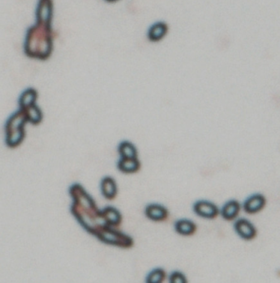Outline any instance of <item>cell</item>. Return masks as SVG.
I'll return each mask as SVG.
<instances>
[{
	"label": "cell",
	"instance_id": "obj_1",
	"mask_svg": "<svg viewBox=\"0 0 280 283\" xmlns=\"http://www.w3.org/2000/svg\"><path fill=\"white\" fill-rule=\"evenodd\" d=\"M24 50L28 57L45 60L53 50V32L51 26L36 23L26 32Z\"/></svg>",
	"mask_w": 280,
	"mask_h": 283
},
{
	"label": "cell",
	"instance_id": "obj_2",
	"mask_svg": "<svg viewBox=\"0 0 280 283\" xmlns=\"http://www.w3.org/2000/svg\"><path fill=\"white\" fill-rule=\"evenodd\" d=\"M114 227L102 226L95 232L94 236L106 245H114L122 249H130L134 245V240L129 235L117 231Z\"/></svg>",
	"mask_w": 280,
	"mask_h": 283
},
{
	"label": "cell",
	"instance_id": "obj_3",
	"mask_svg": "<svg viewBox=\"0 0 280 283\" xmlns=\"http://www.w3.org/2000/svg\"><path fill=\"white\" fill-rule=\"evenodd\" d=\"M193 211L202 219H215L220 214L219 208L209 200H200L193 205Z\"/></svg>",
	"mask_w": 280,
	"mask_h": 283
},
{
	"label": "cell",
	"instance_id": "obj_4",
	"mask_svg": "<svg viewBox=\"0 0 280 283\" xmlns=\"http://www.w3.org/2000/svg\"><path fill=\"white\" fill-rule=\"evenodd\" d=\"M234 230L242 240H254L257 236V229L254 224L246 219H237L234 224Z\"/></svg>",
	"mask_w": 280,
	"mask_h": 283
},
{
	"label": "cell",
	"instance_id": "obj_5",
	"mask_svg": "<svg viewBox=\"0 0 280 283\" xmlns=\"http://www.w3.org/2000/svg\"><path fill=\"white\" fill-rule=\"evenodd\" d=\"M53 7V0H39L36 7V23L51 26Z\"/></svg>",
	"mask_w": 280,
	"mask_h": 283
},
{
	"label": "cell",
	"instance_id": "obj_6",
	"mask_svg": "<svg viewBox=\"0 0 280 283\" xmlns=\"http://www.w3.org/2000/svg\"><path fill=\"white\" fill-rule=\"evenodd\" d=\"M266 198L260 193L250 195L242 204V209L248 214H256L266 208Z\"/></svg>",
	"mask_w": 280,
	"mask_h": 283
},
{
	"label": "cell",
	"instance_id": "obj_7",
	"mask_svg": "<svg viewBox=\"0 0 280 283\" xmlns=\"http://www.w3.org/2000/svg\"><path fill=\"white\" fill-rule=\"evenodd\" d=\"M26 122H28V118L26 111L23 109H19L13 114L11 115L6 121L5 133L24 128Z\"/></svg>",
	"mask_w": 280,
	"mask_h": 283
},
{
	"label": "cell",
	"instance_id": "obj_8",
	"mask_svg": "<svg viewBox=\"0 0 280 283\" xmlns=\"http://www.w3.org/2000/svg\"><path fill=\"white\" fill-rule=\"evenodd\" d=\"M145 216L154 222L166 221L169 219V210L159 204H150L145 207Z\"/></svg>",
	"mask_w": 280,
	"mask_h": 283
},
{
	"label": "cell",
	"instance_id": "obj_9",
	"mask_svg": "<svg viewBox=\"0 0 280 283\" xmlns=\"http://www.w3.org/2000/svg\"><path fill=\"white\" fill-rule=\"evenodd\" d=\"M242 205L237 200H228L221 208L220 215L226 221L237 220L242 210Z\"/></svg>",
	"mask_w": 280,
	"mask_h": 283
},
{
	"label": "cell",
	"instance_id": "obj_10",
	"mask_svg": "<svg viewBox=\"0 0 280 283\" xmlns=\"http://www.w3.org/2000/svg\"><path fill=\"white\" fill-rule=\"evenodd\" d=\"M100 190L106 200H114L118 194L116 181L111 176H105L100 182Z\"/></svg>",
	"mask_w": 280,
	"mask_h": 283
},
{
	"label": "cell",
	"instance_id": "obj_11",
	"mask_svg": "<svg viewBox=\"0 0 280 283\" xmlns=\"http://www.w3.org/2000/svg\"><path fill=\"white\" fill-rule=\"evenodd\" d=\"M176 232L181 236H191L197 231V224L189 219H179L174 224Z\"/></svg>",
	"mask_w": 280,
	"mask_h": 283
},
{
	"label": "cell",
	"instance_id": "obj_12",
	"mask_svg": "<svg viewBox=\"0 0 280 283\" xmlns=\"http://www.w3.org/2000/svg\"><path fill=\"white\" fill-rule=\"evenodd\" d=\"M140 162L138 159H127V158H120L119 162L117 164V168L119 171L124 173H136L140 171Z\"/></svg>",
	"mask_w": 280,
	"mask_h": 283
},
{
	"label": "cell",
	"instance_id": "obj_13",
	"mask_svg": "<svg viewBox=\"0 0 280 283\" xmlns=\"http://www.w3.org/2000/svg\"><path fill=\"white\" fill-rule=\"evenodd\" d=\"M102 215L107 222L108 225L112 227H118L123 221V217L119 210L115 208L108 206L101 210Z\"/></svg>",
	"mask_w": 280,
	"mask_h": 283
},
{
	"label": "cell",
	"instance_id": "obj_14",
	"mask_svg": "<svg viewBox=\"0 0 280 283\" xmlns=\"http://www.w3.org/2000/svg\"><path fill=\"white\" fill-rule=\"evenodd\" d=\"M168 32V26L164 22H159L150 26L148 31V38L151 41L156 42L160 41L166 36Z\"/></svg>",
	"mask_w": 280,
	"mask_h": 283
},
{
	"label": "cell",
	"instance_id": "obj_15",
	"mask_svg": "<svg viewBox=\"0 0 280 283\" xmlns=\"http://www.w3.org/2000/svg\"><path fill=\"white\" fill-rule=\"evenodd\" d=\"M37 92L35 89L29 88L22 92L20 95L18 105L20 109H26L31 105H36V100H37Z\"/></svg>",
	"mask_w": 280,
	"mask_h": 283
},
{
	"label": "cell",
	"instance_id": "obj_16",
	"mask_svg": "<svg viewBox=\"0 0 280 283\" xmlns=\"http://www.w3.org/2000/svg\"><path fill=\"white\" fill-rule=\"evenodd\" d=\"M25 135H26V132H25V129L24 128L5 133L6 145L9 148L17 147L18 145L22 144L24 138H25Z\"/></svg>",
	"mask_w": 280,
	"mask_h": 283
},
{
	"label": "cell",
	"instance_id": "obj_17",
	"mask_svg": "<svg viewBox=\"0 0 280 283\" xmlns=\"http://www.w3.org/2000/svg\"><path fill=\"white\" fill-rule=\"evenodd\" d=\"M119 153L120 158L138 159L137 148L135 147V145L129 141H123L119 144Z\"/></svg>",
	"mask_w": 280,
	"mask_h": 283
},
{
	"label": "cell",
	"instance_id": "obj_18",
	"mask_svg": "<svg viewBox=\"0 0 280 283\" xmlns=\"http://www.w3.org/2000/svg\"><path fill=\"white\" fill-rule=\"evenodd\" d=\"M25 111L28 118V122H31L33 125H38L41 123L43 119V114L41 109L37 105H31L30 107L25 109Z\"/></svg>",
	"mask_w": 280,
	"mask_h": 283
},
{
	"label": "cell",
	"instance_id": "obj_19",
	"mask_svg": "<svg viewBox=\"0 0 280 283\" xmlns=\"http://www.w3.org/2000/svg\"><path fill=\"white\" fill-rule=\"evenodd\" d=\"M166 279V273L160 268L153 269L149 273L145 282L147 283H161Z\"/></svg>",
	"mask_w": 280,
	"mask_h": 283
},
{
	"label": "cell",
	"instance_id": "obj_20",
	"mask_svg": "<svg viewBox=\"0 0 280 283\" xmlns=\"http://www.w3.org/2000/svg\"><path fill=\"white\" fill-rule=\"evenodd\" d=\"M169 281L172 283H186L188 282L186 276L183 273L179 271H174L170 274Z\"/></svg>",
	"mask_w": 280,
	"mask_h": 283
},
{
	"label": "cell",
	"instance_id": "obj_21",
	"mask_svg": "<svg viewBox=\"0 0 280 283\" xmlns=\"http://www.w3.org/2000/svg\"><path fill=\"white\" fill-rule=\"evenodd\" d=\"M106 1H107V2H116V1H118V0H106Z\"/></svg>",
	"mask_w": 280,
	"mask_h": 283
}]
</instances>
